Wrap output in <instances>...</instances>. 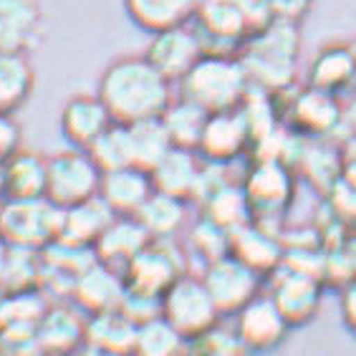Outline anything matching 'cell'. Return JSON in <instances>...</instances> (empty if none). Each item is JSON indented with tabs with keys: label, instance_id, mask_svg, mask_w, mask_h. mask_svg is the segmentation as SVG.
Returning <instances> with one entry per match:
<instances>
[{
	"label": "cell",
	"instance_id": "42",
	"mask_svg": "<svg viewBox=\"0 0 356 356\" xmlns=\"http://www.w3.org/2000/svg\"><path fill=\"white\" fill-rule=\"evenodd\" d=\"M341 131L343 137L356 134V89H351L349 96L341 102Z\"/></svg>",
	"mask_w": 356,
	"mask_h": 356
},
{
	"label": "cell",
	"instance_id": "25",
	"mask_svg": "<svg viewBox=\"0 0 356 356\" xmlns=\"http://www.w3.org/2000/svg\"><path fill=\"white\" fill-rule=\"evenodd\" d=\"M111 220H114L111 210L96 195V197L86 200V202H79V205L61 210V227H58V238L56 240H61L66 245L91 250Z\"/></svg>",
	"mask_w": 356,
	"mask_h": 356
},
{
	"label": "cell",
	"instance_id": "31",
	"mask_svg": "<svg viewBox=\"0 0 356 356\" xmlns=\"http://www.w3.org/2000/svg\"><path fill=\"white\" fill-rule=\"evenodd\" d=\"M202 207V218H207L210 222H215L218 227L233 233L238 227L248 225L253 215H250V207H248V200L243 195V187L235 185V182H227V185L218 187V190L200 202Z\"/></svg>",
	"mask_w": 356,
	"mask_h": 356
},
{
	"label": "cell",
	"instance_id": "3",
	"mask_svg": "<svg viewBox=\"0 0 356 356\" xmlns=\"http://www.w3.org/2000/svg\"><path fill=\"white\" fill-rule=\"evenodd\" d=\"M250 81L238 56L205 54L179 81V96L207 114L235 111L245 102Z\"/></svg>",
	"mask_w": 356,
	"mask_h": 356
},
{
	"label": "cell",
	"instance_id": "13",
	"mask_svg": "<svg viewBox=\"0 0 356 356\" xmlns=\"http://www.w3.org/2000/svg\"><path fill=\"white\" fill-rule=\"evenodd\" d=\"M288 124L306 139H329L341 131V99L318 89H301L288 102Z\"/></svg>",
	"mask_w": 356,
	"mask_h": 356
},
{
	"label": "cell",
	"instance_id": "18",
	"mask_svg": "<svg viewBox=\"0 0 356 356\" xmlns=\"http://www.w3.org/2000/svg\"><path fill=\"white\" fill-rule=\"evenodd\" d=\"M111 124L114 122H111L109 111L99 102L96 94L71 96L69 102L63 104L61 119H58L63 139H66L74 149H83V152L89 149L91 144L102 137Z\"/></svg>",
	"mask_w": 356,
	"mask_h": 356
},
{
	"label": "cell",
	"instance_id": "14",
	"mask_svg": "<svg viewBox=\"0 0 356 356\" xmlns=\"http://www.w3.org/2000/svg\"><path fill=\"white\" fill-rule=\"evenodd\" d=\"M86 316L71 301H48L35 326V343L41 356H71L83 346Z\"/></svg>",
	"mask_w": 356,
	"mask_h": 356
},
{
	"label": "cell",
	"instance_id": "32",
	"mask_svg": "<svg viewBox=\"0 0 356 356\" xmlns=\"http://www.w3.org/2000/svg\"><path fill=\"white\" fill-rule=\"evenodd\" d=\"M293 167H298L303 172V177L309 179L316 190L326 195L341 175V154H339V149H331L329 144H323L321 139H314V142L303 144Z\"/></svg>",
	"mask_w": 356,
	"mask_h": 356
},
{
	"label": "cell",
	"instance_id": "33",
	"mask_svg": "<svg viewBox=\"0 0 356 356\" xmlns=\"http://www.w3.org/2000/svg\"><path fill=\"white\" fill-rule=\"evenodd\" d=\"M187 339L162 316L137 326L129 356H185Z\"/></svg>",
	"mask_w": 356,
	"mask_h": 356
},
{
	"label": "cell",
	"instance_id": "2",
	"mask_svg": "<svg viewBox=\"0 0 356 356\" xmlns=\"http://www.w3.org/2000/svg\"><path fill=\"white\" fill-rule=\"evenodd\" d=\"M301 54V33L293 21L278 18L248 35L238 56L253 89L278 94L293 83L296 63Z\"/></svg>",
	"mask_w": 356,
	"mask_h": 356
},
{
	"label": "cell",
	"instance_id": "38",
	"mask_svg": "<svg viewBox=\"0 0 356 356\" xmlns=\"http://www.w3.org/2000/svg\"><path fill=\"white\" fill-rule=\"evenodd\" d=\"M326 200H329V213L334 215L341 225L354 230L356 227V172L341 170V175H339V179L334 182V187L326 192Z\"/></svg>",
	"mask_w": 356,
	"mask_h": 356
},
{
	"label": "cell",
	"instance_id": "40",
	"mask_svg": "<svg viewBox=\"0 0 356 356\" xmlns=\"http://www.w3.org/2000/svg\"><path fill=\"white\" fill-rule=\"evenodd\" d=\"M21 149H23V134L18 122L13 117H0V167Z\"/></svg>",
	"mask_w": 356,
	"mask_h": 356
},
{
	"label": "cell",
	"instance_id": "7",
	"mask_svg": "<svg viewBox=\"0 0 356 356\" xmlns=\"http://www.w3.org/2000/svg\"><path fill=\"white\" fill-rule=\"evenodd\" d=\"M99 185H102V170L94 165L89 152L71 147V149L48 157L46 200L54 202L58 210L96 197Z\"/></svg>",
	"mask_w": 356,
	"mask_h": 356
},
{
	"label": "cell",
	"instance_id": "21",
	"mask_svg": "<svg viewBox=\"0 0 356 356\" xmlns=\"http://www.w3.org/2000/svg\"><path fill=\"white\" fill-rule=\"evenodd\" d=\"M149 240L152 238L137 222V218H114L106 225V230L99 235L91 250L99 263L124 270L131 263V258H137L149 245Z\"/></svg>",
	"mask_w": 356,
	"mask_h": 356
},
{
	"label": "cell",
	"instance_id": "37",
	"mask_svg": "<svg viewBox=\"0 0 356 356\" xmlns=\"http://www.w3.org/2000/svg\"><path fill=\"white\" fill-rule=\"evenodd\" d=\"M227 245H230V233L218 227L215 222H210L207 218L200 215V220H195L187 233V248L192 250V255H197L200 261L213 263L222 255H227Z\"/></svg>",
	"mask_w": 356,
	"mask_h": 356
},
{
	"label": "cell",
	"instance_id": "24",
	"mask_svg": "<svg viewBox=\"0 0 356 356\" xmlns=\"http://www.w3.org/2000/svg\"><path fill=\"white\" fill-rule=\"evenodd\" d=\"M200 170H202V159L197 152L172 147L165 157L159 159V165L149 172L152 187L154 192H165V195L190 202L195 195Z\"/></svg>",
	"mask_w": 356,
	"mask_h": 356
},
{
	"label": "cell",
	"instance_id": "9",
	"mask_svg": "<svg viewBox=\"0 0 356 356\" xmlns=\"http://www.w3.org/2000/svg\"><path fill=\"white\" fill-rule=\"evenodd\" d=\"M268 296L278 306L286 323L291 329L306 326L321 311L323 283L309 273H301L296 268L278 266L273 273L268 275Z\"/></svg>",
	"mask_w": 356,
	"mask_h": 356
},
{
	"label": "cell",
	"instance_id": "20",
	"mask_svg": "<svg viewBox=\"0 0 356 356\" xmlns=\"http://www.w3.org/2000/svg\"><path fill=\"white\" fill-rule=\"evenodd\" d=\"M41 28L38 0H0V54H28Z\"/></svg>",
	"mask_w": 356,
	"mask_h": 356
},
{
	"label": "cell",
	"instance_id": "16",
	"mask_svg": "<svg viewBox=\"0 0 356 356\" xmlns=\"http://www.w3.org/2000/svg\"><path fill=\"white\" fill-rule=\"evenodd\" d=\"M283 240L278 233H273L268 225L250 220L248 225L238 227L230 233V245H227V255H233L235 261L248 266L250 270L268 278L275 268L283 263Z\"/></svg>",
	"mask_w": 356,
	"mask_h": 356
},
{
	"label": "cell",
	"instance_id": "5",
	"mask_svg": "<svg viewBox=\"0 0 356 356\" xmlns=\"http://www.w3.org/2000/svg\"><path fill=\"white\" fill-rule=\"evenodd\" d=\"M240 187L253 220L268 225L270 220H281L291 207L296 195V177L293 170L278 159H255Z\"/></svg>",
	"mask_w": 356,
	"mask_h": 356
},
{
	"label": "cell",
	"instance_id": "22",
	"mask_svg": "<svg viewBox=\"0 0 356 356\" xmlns=\"http://www.w3.org/2000/svg\"><path fill=\"white\" fill-rule=\"evenodd\" d=\"M356 83V58L349 43H329L314 56L309 66V86L326 94H346Z\"/></svg>",
	"mask_w": 356,
	"mask_h": 356
},
{
	"label": "cell",
	"instance_id": "15",
	"mask_svg": "<svg viewBox=\"0 0 356 356\" xmlns=\"http://www.w3.org/2000/svg\"><path fill=\"white\" fill-rule=\"evenodd\" d=\"M250 131L248 124L240 114L235 111H220V114H210L202 129V137L197 144V154L202 162L210 165H233L235 159H240L250 149Z\"/></svg>",
	"mask_w": 356,
	"mask_h": 356
},
{
	"label": "cell",
	"instance_id": "44",
	"mask_svg": "<svg viewBox=\"0 0 356 356\" xmlns=\"http://www.w3.org/2000/svg\"><path fill=\"white\" fill-rule=\"evenodd\" d=\"M341 250L346 253V258H349L351 266H354V270H356V227L346 233V238H343V243H341Z\"/></svg>",
	"mask_w": 356,
	"mask_h": 356
},
{
	"label": "cell",
	"instance_id": "19",
	"mask_svg": "<svg viewBox=\"0 0 356 356\" xmlns=\"http://www.w3.org/2000/svg\"><path fill=\"white\" fill-rule=\"evenodd\" d=\"M152 192L154 187H152L149 172L137 167H122L102 175L99 200L109 207L114 218H134Z\"/></svg>",
	"mask_w": 356,
	"mask_h": 356
},
{
	"label": "cell",
	"instance_id": "10",
	"mask_svg": "<svg viewBox=\"0 0 356 356\" xmlns=\"http://www.w3.org/2000/svg\"><path fill=\"white\" fill-rule=\"evenodd\" d=\"M200 281L207 288V293L213 298L220 316H233L250 298L261 293L266 278H261L255 270H250L248 266L235 261L233 255H222V258L207 263L202 268Z\"/></svg>",
	"mask_w": 356,
	"mask_h": 356
},
{
	"label": "cell",
	"instance_id": "23",
	"mask_svg": "<svg viewBox=\"0 0 356 356\" xmlns=\"http://www.w3.org/2000/svg\"><path fill=\"white\" fill-rule=\"evenodd\" d=\"M6 200H35L46 197L48 157L41 152L21 149L0 167Z\"/></svg>",
	"mask_w": 356,
	"mask_h": 356
},
{
	"label": "cell",
	"instance_id": "48",
	"mask_svg": "<svg viewBox=\"0 0 356 356\" xmlns=\"http://www.w3.org/2000/svg\"><path fill=\"white\" fill-rule=\"evenodd\" d=\"M6 200V192H3V175H0V202Z\"/></svg>",
	"mask_w": 356,
	"mask_h": 356
},
{
	"label": "cell",
	"instance_id": "17",
	"mask_svg": "<svg viewBox=\"0 0 356 356\" xmlns=\"http://www.w3.org/2000/svg\"><path fill=\"white\" fill-rule=\"evenodd\" d=\"M124 293H127V283H124L122 270L94 261L74 281L69 301L83 316H91V314H102V311L119 309Z\"/></svg>",
	"mask_w": 356,
	"mask_h": 356
},
{
	"label": "cell",
	"instance_id": "28",
	"mask_svg": "<svg viewBox=\"0 0 356 356\" xmlns=\"http://www.w3.org/2000/svg\"><path fill=\"white\" fill-rule=\"evenodd\" d=\"M134 218L152 240L177 238L187 227V200L172 197L165 192H152Z\"/></svg>",
	"mask_w": 356,
	"mask_h": 356
},
{
	"label": "cell",
	"instance_id": "35",
	"mask_svg": "<svg viewBox=\"0 0 356 356\" xmlns=\"http://www.w3.org/2000/svg\"><path fill=\"white\" fill-rule=\"evenodd\" d=\"M86 152L94 159V165L102 170V175L104 172L122 170V167H134L131 165L129 129L124 124H111Z\"/></svg>",
	"mask_w": 356,
	"mask_h": 356
},
{
	"label": "cell",
	"instance_id": "47",
	"mask_svg": "<svg viewBox=\"0 0 356 356\" xmlns=\"http://www.w3.org/2000/svg\"><path fill=\"white\" fill-rule=\"evenodd\" d=\"M6 258H8V245L0 240V275H3V266H6Z\"/></svg>",
	"mask_w": 356,
	"mask_h": 356
},
{
	"label": "cell",
	"instance_id": "45",
	"mask_svg": "<svg viewBox=\"0 0 356 356\" xmlns=\"http://www.w3.org/2000/svg\"><path fill=\"white\" fill-rule=\"evenodd\" d=\"M71 356H117V354H109V351H102V349H94V346H81V349L76 351Z\"/></svg>",
	"mask_w": 356,
	"mask_h": 356
},
{
	"label": "cell",
	"instance_id": "29",
	"mask_svg": "<svg viewBox=\"0 0 356 356\" xmlns=\"http://www.w3.org/2000/svg\"><path fill=\"white\" fill-rule=\"evenodd\" d=\"M35 71L28 54H0V117H13L31 99Z\"/></svg>",
	"mask_w": 356,
	"mask_h": 356
},
{
	"label": "cell",
	"instance_id": "12",
	"mask_svg": "<svg viewBox=\"0 0 356 356\" xmlns=\"http://www.w3.org/2000/svg\"><path fill=\"white\" fill-rule=\"evenodd\" d=\"M202 56H205V51H202L197 31L190 23H185V26L165 28L159 33H152L144 58L170 83H179Z\"/></svg>",
	"mask_w": 356,
	"mask_h": 356
},
{
	"label": "cell",
	"instance_id": "8",
	"mask_svg": "<svg viewBox=\"0 0 356 356\" xmlns=\"http://www.w3.org/2000/svg\"><path fill=\"white\" fill-rule=\"evenodd\" d=\"M159 316L172 323L185 339L202 334L218 321H222L213 298L202 286L200 275L185 273L167 288L159 298Z\"/></svg>",
	"mask_w": 356,
	"mask_h": 356
},
{
	"label": "cell",
	"instance_id": "50",
	"mask_svg": "<svg viewBox=\"0 0 356 356\" xmlns=\"http://www.w3.org/2000/svg\"><path fill=\"white\" fill-rule=\"evenodd\" d=\"M0 356H8V354H3V351H0Z\"/></svg>",
	"mask_w": 356,
	"mask_h": 356
},
{
	"label": "cell",
	"instance_id": "11",
	"mask_svg": "<svg viewBox=\"0 0 356 356\" xmlns=\"http://www.w3.org/2000/svg\"><path fill=\"white\" fill-rule=\"evenodd\" d=\"M230 326L235 329L248 354H268V351L278 349L286 341L288 331H291L283 314L270 301V296L266 291H261L238 314H233Z\"/></svg>",
	"mask_w": 356,
	"mask_h": 356
},
{
	"label": "cell",
	"instance_id": "34",
	"mask_svg": "<svg viewBox=\"0 0 356 356\" xmlns=\"http://www.w3.org/2000/svg\"><path fill=\"white\" fill-rule=\"evenodd\" d=\"M129 147H131V165L137 170L152 172L159 165V159L172 149L170 137L159 119L129 124Z\"/></svg>",
	"mask_w": 356,
	"mask_h": 356
},
{
	"label": "cell",
	"instance_id": "39",
	"mask_svg": "<svg viewBox=\"0 0 356 356\" xmlns=\"http://www.w3.org/2000/svg\"><path fill=\"white\" fill-rule=\"evenodd\" d=\"M119 311L139 326V323L152 321V318H157L159 316V298L137 293V291H127L122 303H119Z\"/></svg>",
	"mask_w": 356,
	"mask_h": 356
},
{
	"label": "cell",
	"instance_id": "43",
	"mask_svg": "<svg viewBox=\"0 0 356 356\" xmlns=\"http://www.w3.org/2000/svg\"><path fill=\"white\" fill-rule=\"evenodd\" d=\"M339 154H341V170L356 172V134L354 137H343Z\"/></svg>",
	"mask_w": 356,
	"mask_h": 356
},
{
	"label": "cell",
	"instance_id": "1",
	"mask_svg": "<svg viewBox=\"0 0 356 356\" xmlns=\"http://www.w3.org/2000/svg\"><path fill=\"white\" fill-rule=\"evenodd\" d=\"M99 102L114 124H137L159 119L175 99L172 83L144 56H122L99 76Z\"/></svg>",
	"mask_w": 356,
	"mask_h": 356
},
{
	"label": "cell",
	"instance_id": "49",
	"mask_svg": "<svg viewBox=\"0 0 356 356\" xmlns=\"http://www.w3.org/2000/svg\"><path fill=\"white\" fill-rule=\"evenodd\" d=\"M349 48H351V54H354V58H356V38H354V41L349 43Z\"/></svg>",
	"mask_w": 356,
	"mask_h": 356
},
{
	"label": "cell",
	"instance_id": "26",
	"mask_svg": "<svg viewBox=\"0 0 356 356\" xmlns=\"http://www.w3.org/2000/svg\"><path fill=\"white\" fill-rule=\"evenodd\" d=\"M134 336H137V323L127 318L119 309L91 314L83 323V346H94L117 356H129Z\"/></svg>",
	"mask_w": 356,
	"mask_h": 356
},
{
	"label": "cell",
	"instance_id": "36",
	"mask_svg": "<svg viewBox=\"0 0 356 356\" xmlns=\"http://www.w3.org/2000/svg\"><path fill=\"white\" fill-rule=\"evenodd\" d=\"M185 356H250L230 323L218 321L202 334L187 339Z\"/></svg>",
	"mask_w": 356,
	"mask_h": 356
},
{
	"label": "cell",
	"instance_id": "41",
	"mask_svg": "<svg viewBox=\"0 0 356 356\" xmlns=\"http://www.w3.org/2000/svg\"><path fill=\"white\" fill-rule=\"evenodd\" d=\"M339 306H341V318L343 326L356 336V278L349 281L341 288V298H339Z\"/></svg>",
	"mask_w": 356,
	"mask_h": 356
},
{
	"label": "cell",
	"instance_id": "6",
	"mask_svg": "<svg viewBox=\"0 0 356 356\" xmlns=\"http://www.w3.org/2000/svg\"><path fill=\"white\" fill-rule=\"evenodd\" d=\"M187 273V250L177 243V238L170 240H149L137 258L122 270L127 291H137L144 296L162 298L167 288L177 281L179 275Z\"/></svg>",
	"mask_w": 356,
	"mask_h": 356
},
{
	"label": "cell",
	"instance_id": "30",
	"mask_svg": "<svg viewBox=\"0 0 356 356\" xmlns=\"http://www.w3.org/2000/svg\"><path fill=\"white\" fill-rule=\"evenodd\" d=\"M207 117L210 114L200 109L197 104L177 96V99H172V104L165 109V114L159 117V122L165 127L172 147L197 152V144L200 137H202V129H205Z\"/></svg>",
	"mask_w": 356,
	"mask_h": 356
},
{
	"label": "cell",
	"instance_id": "27",
	"mask_svg": "<svg viewBox=\"0 0 356 356\" xmlns=\"http://www.w3.org/2000/svg\"><path fill=\"white\" fill-rule=\"evenodd\" d=\"M202 0H124V8L134 23L147 33L185 26L195 18Z\"/></svg>",
	"mask_w": 356,
	"mask_h": 356
},
{
	"label": "cell",
	"instance_id": "46",
	"mask_svg": "<svg viewBox=\"0 0 356 356\" xmlns=\"http://www.w3.org/2000/svg\"><path fill=\"white\" fill-rule=\"evenodd\" d=\"M6 311H8V293L0 288V329H3V323H6Z\"/></svg>",
	"mask_w": 356,
	"mask_h": 356
},
{
	"label": "cell",
	"instance_id": "4",
	"mask_svg": "<svg viewBox=\"0 0 356 356\" xmlns=\"http://www.w3.org/2000/svg\"><path fill=\"white\" fill-rule=\"evenodd\" d=\"M58 227L61 210L46 197L0 202V240L6 245L43 250L58 238Z\"/></svg>",
	"mask_w": 356,
	"mask_h": 356
}]
</instances>
